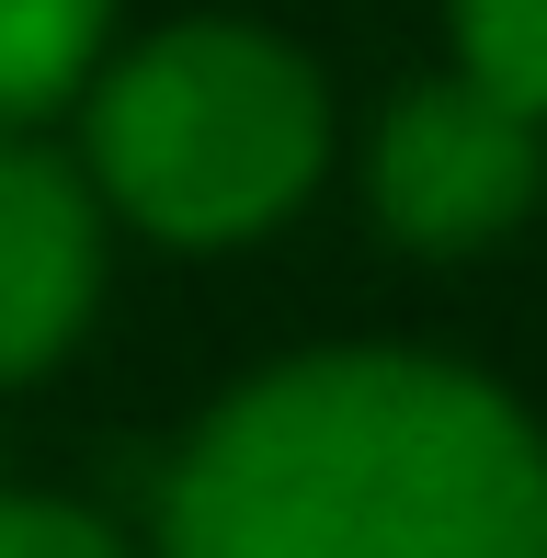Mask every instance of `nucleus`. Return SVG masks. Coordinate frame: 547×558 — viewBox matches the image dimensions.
Returning a JSON list of instances; mask_svg holds the SVG:
<instances>
[{
  "instance_id": "1",
  "label": "nucleus",
  "mask_w": 547,
  "mask_h": 558,
  "mask_svg": "<svg viewBox=\"0 0 547 558\" xmlns=\"http://www.w3.org/2000/svg\"><path fill=\"white\" fill-rule=\"evenodd\" d=\"M160 558H547V434L445 353H296L160 478Z\"/></svg>"
},
{
  "instance_id": "2",
  "label": "nucleus",
  "mask_w": 547,
  "mask_h": 558,
  "mask_svg": "<svg viewBox=\"0 0 547 558\" xmlns=\"http://www.w3.org/2000/svg\"><path fill=\"white\" fill-rule=\"evenodd\" d=\"M81 171L171 251L263 240L331 171V81L263 23H160L81 81Z\"/></svg>"
},
{
  "instance_id": "3",
  "label": "nucleus",
  "mask_w": 547,
  "mask_h": 558,
  "mask_svg": "<svg viewBox=\"0 0 547 558\" xmlns=\"http://www.w3.org/2000/svg\"><path fill=\"white\" fill-rule=\"evenodd\" d=\"M547 194V114L502 104L467 69H434L365 125V217L422 263L502 251Z\"/></svg>"
},
{
  "instance_id": "4",
  "label": "nucleus",
  "mask_w": 547,
  "mask_h": 558,
  "mask_svg": "<svg viewBox=\"0 0 547 558\" xmlns=\"http://www.w3.org/2000/svg\"><path fill=\"white\" fill-rule=\"evenodd\" d=\"M104 308V194L35 125H0V388L46 376Z\"/></svg>"
},
{
  "instance_id": "5",
  "label": "nucleus",
  "mask_w": 547,
  "mask_h": 558,
  "mask_svg": "<svg viewBox=\"0 0 547 558\" xmlns=\"http://www.w3.org/2000/svg\"><path fill=\"white\" fill-rule=\"evenodd\" d=\"M114 46V0H0V125H46L81 104Z\"/></svg>"
},
{
  "instance_id": "6",
  "label": "nucleus",
  "mask_w": 547,
  "mask_h": 558,
  "mask_svg": "<svg viewBox=\"0 0 547 558\" xmlns=\"http://www.w3.org/2000/svg\"><path fill=\"white\" fill-rule=\"evenodd\" d=\"M445 35H457L467 81H490L502 104L547 114V0H445Z\"/></svg>"
},
{
  "instance_id": "7",
  "label": "nucleus",
  "mask_w": 547,
  "mask_h": 558,
  "mask_svg": "<svg viewBox=\"0 0 547 558\" xmlns=\"http://www.w3.org/2000/svg\"><path fill=\"white\" fill-rule=\"evenodd\" d=\"M0 558H126V536L81 501H0Z\"/></svg>"
}]
</instances>
